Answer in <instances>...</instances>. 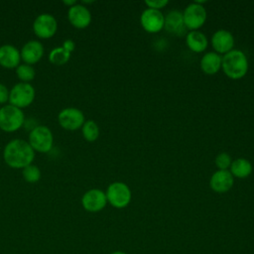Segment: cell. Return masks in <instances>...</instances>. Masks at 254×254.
I'll return each instance as SVG.
<instances>
[{"label":"cell","instance_id":"cell-1","mask_svg":"<svg viewBox=\"0 0 254 254\" xmlns=\"http://www.w3.org/2000/svg\"><path fill=\"white\" fill-rule=\"evenodd\" d=\"M35 151L29 142L22 139H13L6 144L3 151L5 163L13 169H24L32 164Z\"/></svg>","mask_w":254,"mask_h":254},{"label":"cell","instance_id":"cell-2","mask_svg":"<svg viewBox=\"0 0 254 254\" xmlns=\"http://www.w3.org/2000/svg\"><path fill=\"white\" fill-rule=\"evenodd\" d=\"M249 68L248 59L246 55L240 51L233 49L222 56L221 69L224 74L231 79H240L247 73Z\"/></svg>","mask_w":254,"mask_h":254},{"label":"cell","instance_id":"cell-3","mask_svg":"<svg viewBox=\"0 0 254 254\" xmlns=\"http://www.w3.org/2000/svg\"><path fill=\"white\" fill-rule=\"evenodd\" d=\"M24 112L10 103L0 108V129L6 132H14L24 124Z\"/></svg>","mask_w":254,"mask_h":254},{"label":"cell","instance_id":"cell-4","mask_svg":"<svg viewBox=\"0 0 254 254\" xmlns=\"http://www.w3.org/2000/svg\"><path fill=\"white\" fill-rule=\"evenodd\" d=\"M54 143V136L51 129L45 125H38L34 127L29 134V144L40 153H47L51 151Z\"/></svg>","mask_w":254,"mask_h":254},{"label":"cell","instance_id":"cell-5","mask_svg":"<svg viewBox=\"0 0 254 254\" xmlns=\"http://www.w3.org/2000/svg\"><path fill=\"white\" fill-rule=\"evenodd\" d=\"M106 198L115 208H124L131 201V190L129 187L122 182L111 183L106 190Z\"/></svg>","mask_w":254,"mask_h":254},{"label":"cell","instance_id":"cell-6","mask_svg":"<svg viewBox=\"0 0 254 254\" xmlns=\"http://www.w3.org/2000/svg\"><path fill=\"white\" fill-rule=\"evenodd\" d=\"M35 89L32 84L28 82L16 83L9 92V102L18 108L29 106L35 98Z\"/></svg>","mask_w":254,"mask_h":254},{"label":"cell","instance_id":"cell-7","mask_svg":"<svg viewBox=\"0 0 254 254\" xmlns=\"http://www.w3.org/2000/svg\"><path fill=\"white\" fill-rule=\"evenodd\" d=\"M182 13L185 27L190 31L198 30L206 21L207 14L205 8L195 1L189 4Z\"/></svg>","mask_w":254,"mask_h":254},{"label":"cell","instance_id":"cell-8","mask_svg":"<svg viewBox=\"0 0 254 254\" xmlns=\"http://www.w3.org/2000/svg\"><path fill=\"white\" fill-rule=\"evenodd\" d=\"M59 124L66 130H77L84 123V114L75 107H66L60 111L58 115Z\"/></svg>","mask_w":254,"mask_h":254},{"label":"cell","instance_id":"cell-9","mask_svg":"<svg viewBox=\"0 0 254 254\" xmlns=\"http://www.w3.org/2000/svg\"><path fill=\"white\" fill-rule=\"evenodd\" d=\"M58 29V22L56 18L49 13H42L36 17L33 23V30L35 34L42 39L53 37Z\"/></svg>","mask_w":254,"mask_h":254},{"label":"cell","instance_id":"cell-10","mask_svg":"<svg viewBox=\"0 0 254 254\" xmlns=\"http://www.w3.org/2000/svg\"><path fill=\"white\" fill-rule=\"evenodd\" d=\"M140 23L143 29L148 33H158L164 29L165 16L160 10L147 8L140 16Z\"/></svg>","mask_w":254,"mask_h":254},{"label":"cell","instance_id":"cell-11","mask_svg":"<svg viewBox=\"0 0 254 254\" xmlns=\"http://www.w3.org/2000/svg\"><path fill=\"white\" fill-rule=\"evenodd\" d=\"M81 203L83 208L89 212L100 211L107 203L106 194L99 189H91L84 192L81 197Z\"/></svg>","mask_w":254,"mask_h":254},{"label":"cell","instance_id":"cell-12","mask_svg":"<svg viewBox=\"0 0 254 254\" xmlns=\"http://www.w3.org/2000/svg\"><path fill=\"white\" fill-rule=\"evenodd\" d=\"M235 41L231 32L220 29L213 33L211 37V46L213 48V52L218 55H225L228 52L234 49Z\"/></svg>","mask_w":254,"mask_h":254},{"label":"cell","instance_id":"cell-13","mask_svg":"<svg viewBox=\"0 0 254 254\" xmlns=\"http://www.w3.org/2000/svg\"><path fill=\"white\" fill-rule=\"evenodd\" d=\"M67 18L73 27L83 29L89 26L91 22V13L86 6L82 4H74L68 8Z\"/></svg>","mask_w":254,"mask_h":254},{"label":"cell","instance_id":"cell-14","mask_svg":"<svg viewBox=\"0 0 254 254\" xmlns=\"http://www.w3.org/2000/svg\"><path fill=\"white\" fill-rule=\"evenodd\" d=\"M234 184V178L229 170H217L214 172L209 180V186L211 190L218 193H224L228 191Z\"/></svg>","mask_w":254,"mask_h":254},{"label":"cell","instance_id":"cell-15","mask_svg":"<svg viewBox=\"0 0 254 254\" xmlns=\"http://www.w3.org/2000/svg\"><path fill=\"white\" fill-rule=\"evenodd\" d=\"M21 60L27 64H33L39 62L44 55L43 44L36 40H31L27 42L20 51Z\"/></svg>","mask_w":254,"mask_h":254},{"label":"cell","instance_id":"cell-16","mask_svg":"<svg viewBox=\"0 0 254 254\" xmlns=\"http://www.w3.org/2000/svg\"><path fill=\"white\" fill-rule=\"evenodd\" d=\"M21 55L19 50L10 44H5L0 47V65L13 68L20 64Z\"/></svg>","mask_w":254,"mask_h":254},{"label":"cell","instance_id":"cell-17","mask_svg":"<svg viewBox=\"0 0 254 254\" xmlns=\"http://www.w3.org/2000/svg\"><path fill=\"white\" fill-rule=\"evenodd\" d=\"M164 29L173 34V35H182L184 34L186 27L184 24L183 19V13L178 10L170 11L165 16V23H164Z\"/></svg>","mask_w":254,"mask_h":254},{"label":"cell","instance_id":"cell-18","mask_svg":"<svg viewBox=\"0 0 254 254\" xmlns=\"http://www.w3.org/2000/svg\"><path fill=\"white\" fill-rule=\"evenodd\" d=\"M222 57L215 52H208L200 59V68L205 74H215L221 69Z\"/></svg>","mask_w":254,"mask_h":254},{"label":"cell","instance_id":"cell-19","mask_svg":"<svg viewBox=\"0 0 254 254\" xmlns=\"http://www.w3.org/2000/svg\"><path fill=\"white\" fill-rule=\"evenodd\" d=\"M186 44L190 51L202 53L208 46V40L206 36L198 30L190 31L186 37Z\"/></svg>","mask_w":254,"mask_h":254},{"label":"cell","instance_id":"cell-20","mask_svg":"<svg viewBox=\"0 0 254 254\" xmlns=\"http://www.w3.org/2000/svg\"><path fill=\"white\" fill-rule=\"evenodd\" d=\"M253 171L252 164L245 158H237L232 161L231 166L229 168V172L233 176V178L245 179L251 175Z\"/></svg>","mask_w":254,"mask_h":254},{"label":"cell","instance_id":"cell-21","mask_svg":"<svg viewBox=\"0 0 254 254\" xmlns=\"http://www.w3.org/2000/svg\"><path fill=\"white\" fill-rule=\"evenodd\" d=\"M69 58H70V53L66 52L63 47H57L53 49L49 55L50 62L57 65H62L66 64Z\"/></svg>","mask_w":254,"mask_h":254},{"label":"cell","instance_id":"cell-22","mask_svg":"<svg viewBox=\"0 0 254 254\" xmlns=\"http://www.w3.org/2000/svg\"><path fill=\"white\" fill-rule=\"evenodd\" d=\"M81 131L84 139L88 142L95 141L99 136V127L97 123L94 122L93 120L84 121L81 127Z\"/></svg>","mask_w":254,"mask_h":254},{"label":"cell","instance_id":"cell-23","mask_svg":"<svg viewBox=\"0 0 254 254\" xmlns=\"http://www.w3.org/2000/svg\"><path fill=\"white\" fill-rule=\"evenodd\" d=\"M16 74L19 77V79L21 80V82L29 83L31 80L34 79L36 71H35V68L31 64H22L16 67Z\"/></svg>","mask_w":254,"mask_h":254},{"label":"cell","instance_id":"cell-24","mask_svg":"<svg viewBox=\"0 0 254 254\" xmlns=\"http://www.w3.org/2000/svg\"><path fill=\"white\" fill-rule=\"evenodd\" d=\"M22 175H23L24 180L28 183H31V184L37 183L41 179L40 169L37 166L33 165V164L25 167L22 171Z\"/></svg>","mask_w":254,"mask_h":254},{"label":"cell","instance_id":"cell-25","mask_svg":"<svg viewBox=\"0 0 254 254\" xmlns=\"http://www.w3.org/2000/svg\"><path fill=\"white\" fill-rule=\"evenodd\" d=\"M214 163L218 170H229L232 163V159L229 154L220 153L216 156Z\"/></svg>","mask_w":254,"mask_h":254},{"label":"cell","instance_id":"cell-26","mask_svg":"<svg viewBox=\"0 0 254 254\" xmlns=\"http://www.w3.org/2000/svg\"><path fill=\"white\" fill-rule=\"evenodd\" d=\"M168 0H146L145 4L148 8L154 9V10H160L165 8L168 5Z\"/></svg>","mask_w":254,"mask_h":254},{"label":"cell","instance_id":"cell-27","mask_svg":"<svg viewBox=\"0 0 254 254\" xmlns=\"http://www.w3.org/2000/svg\"><path fill=\"white\" fill-rule=\"evenodd\" d=\"M9 90L7 86L3 83H0V104L5 103L9 100Z\"/></svg>","mask_w":254,"mask_h":254},{"label":"cell","instance_id":"cell-28","mask_svg":"<svg viewBox=\"0 0 254 254\" xmlns=\"http://www.w3.org/2000/svg\"><path fill=\"white\" fill-rule=\"evenodd\" d=\"M62 47H63L66 52L71 53V52H73L74 49H75V43H74L72 40L67 39V40H65V41L64 42V44H63Z\"/></svg>","mask_w":254,"mask_h":254},{"label":"cell","instance_id":"cell-29","mask_svg":"<svg viewBox=\"0 0 254 254\" xmlns=\"http://www.w3.org/2000/svg\"><path fill=\"white\" fill-rule=\"evenodd\" d=\"M63 3L65 4V5H68L69 7H71V6H73L74 4H76L75 0H63Z\"/></svg>","mask_w":254,"mask_h":254},{"label":"cell","instance_id":"cell-30","mask_svg":"<svg viewBox=\"0 0 254 254\" xmlns=\"http://www.w3.org/2000/svg\"><path fill=\"white\" fill-rule=\"evenodd\" d=\"M111 254H127V253H125V252H123V251H114V252H112Z\"/></svg>","mask_w":254,"mask_h":254}]
</instances>
